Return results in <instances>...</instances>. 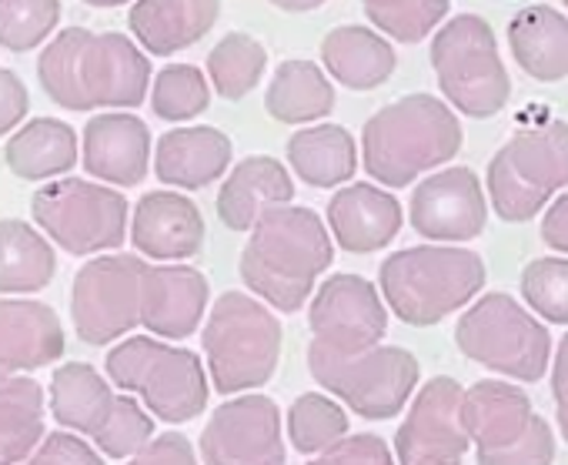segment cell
<instances>
[{
	"mask_svg": "<svg viewBox=\"0 0 568 465\" xmlns=\"http://www.w3.org/2000/svg\"><path fill=\"white\" fill-rule=\"evenodd\" d=\"M561 4H565V8H568V0H561Z\"/></svg>",
	"mask_w": 568,
	"mask_h": 465,
	"instance_id": "obj_48",
	"label": "cell"
},
{
	"mask_svg": "<svg viewBox=\"0 0 568 465\" xmlns=\"http://www.w3.org/2000/svg\"><path fill=\"white\" fill-rule=\"evenodd\" d=\"M31 214L48 242L84 259L104 252L111 255L124 245L131 204L118 188L84 178H61L38 188L31 198Z\"/></svg>",
	"mask_w": 568,
	"mask_h": 465,
	"instance_id": "obj_12",
	"label": "cell"
},
{
	"mask_svg": "<svg viewBox=\"0 0 568 465\" xmlns=\"http://www.w3.org/2000/svg\"><path fill=\"white\" fill-rule=\"evenodd\" d=\"M211 104V84L194 64H168L151 88V108L161 121H191Z\"/></svg>",
	"mask_w": 568,
	"mask_h": 465,
	"instance_id": "obj_37",
	"label": "cell"
},
{
	"mask_svg": "<svg viewBox=\"0 0 568 465\" xmlns=\"http://www.w3.org/2000/svg\"><path fill=\"white\" fill-rule=\"evenodd\" d=\"M84 4H88V8H101V11H104V8H121V4H128V0H84Z\"/></svg>",
	"mask_w": 568,
	"mask_h": 465,
	"instance_id": "obj_47",
	"label": "cell"
},
{
	"mask_svg": "<svg viewBox=\"0 0 568 465\" xmlns=\"http://www.w3.org/2000/svg\"><path fill=\"white\" fill-rule=\"evenodd\" d=\"M455 345L481 368L525 385L541 382L551 362L548 328L505 292H488L471 302L455 325Z\"/></svg>",
	"mask_w": 568,
	"mask_h": 465,
	"instance_id": "obj_11",
	"label": "cell"
},
{
	"mask_svg": "<svg viewBox=\"0 0 568 465\" xmlns=\"http://www.w3.org/2000/svg\"><path fill=\"white\" fill-rule=\"evenodd\" d=\"M402 221L405 214L398 198L368 181L338 188L328 201L332 239L352 255H372L378 249H388L398 239Z\"/></svg>",
	"mask_w": 568,
	"mask_h": 465,
	"instance_id": "obj_21",
	"label": "cell"
},
{
	"mask_svg": "<svg viewBox=\"0 0 568 465\" xmlns=\"http://www.w3.org/2000/svg\"><path fill=\"white\" fill-rule=\"evenodd\" d=\"M148 262L141 255L111 252L91 259L71 285V319L78 338L88 345H111L141 325V279Z\"/></svg>",
	"mask_w": 568,
	"mask_h": 465,
	"instance_id": "obj_14",
	"label": "cell"
},
{
	"mask_svg": "<svg viewBox=\"0 0 568 465\" xmlns=\"http://www.w3.org/2000/svg\"><path fill=\"white\" fill-rule=\"evenodd\" d=\"M432 68L445 104L465 118H495L511 98V78L498 54L495 31L478 14H458L435 31Z\"/></svg>",
	"mask_w": 568,
	"mask_h": 465,
	"instance_id": "obj_9",
	"label": "cell"
},
{
	"mask_svg": "<svg viewBox=\"0 0 568 465\" xmlns=\"http://www.w3.org/2000/svg\"><path fill=\"white\" fill-rule=\"evenodd\" d=\"M458 114L435 94H405L362 128V164L382 188H408L462 151Z\"/></svg>",
	"mask_w": 568,
	"mask_h": 465,
	"instance_id": "obj_3",
	"label": "cell"
},
{
	"mask_svg": "<svg viewBox=\"0 0 568 465\" xmlns=\"http://www.w3.org/2000/svg\"><path fill=\"white\" fill-rule=\"evenodd\" d=\"M58 275L54 245L21 218L0 221V295H34Z\"/></svg>",
	"mask_w": 568,
	"mask_h": 465,
	"instance_id": "obj_32",
	"label": "cell"
},
{
	"mask_svg": "<svg viewBox=\"0 0 568 465\" xmlns=\"http://www.w3.org/2000/svg\"><path fill=\"white\" fill-rule=\"evenodd\" d=\"M48 402L31 375L0 378V465L24 462L44 442Z\"/></svg>",
	"mask_w": 568,
	"mask_h": 465,
	"instance_id": "obj_33",
	"label": "cell"
},
{
	"mask_svg": "<svg viewBox=\"0 0 568 465\" xmlns=\"http://www.w3.org/2000/svg\"><path fill=\"white\" fill-rule=\"evenodd\" d=\"M412 228L428 242H471L485 231L488 201L471 168H445L418 181L408 201Z\"/></svg>",
	"mask_w": 568,
	"mask_h": 465,
	"instance_id": "obj_18",
	"label": "cell"
},
{
	"mask_svg": "<svg viewBox=\"0 0 568 465\" xmlns=\"http://www.w3.org/2000/svg\"><path fill=\"white\" fill-rule=\"evenodd\" d=\"M81 158L78 131L58 118H34L18 128L4 148L8 168L24 181H51L68 174Z\"/></svg>",
	"mask_w": 568,
	"mask_h": 465,
	"instance_id": "obj_29",
	"label": "cell"
},
{
	"mask_svg": "<svg viewBox=\"0 0 568 465\" xmlns=\"http://www.w3.org/2000/svg\"><path fill=\"white\" fill-rule=\"evenodd\" d=\"M322 61L325 71L352 91H375L398 68L395 48L378 31L358 24L332 28L322 41Z\"/></svg>",
	"mask_w": 568,
	"mask_h": 465,
	"instance_id": "obj_28",
	"label": "cell"
},
{
	"mask_svg": "<svg viewBox=\"0 0 568 465\" xmlns=\"http://www.w3.org/2000/svg\"><path fill=\"white\" fill-rule=\"evenodd\" d=\"M551 398H555V418H558V432L568 442V332L555 348V362H551Z\"/></svg>",
	"mask_w": 568,
	"mask_h": 465,
	"instance_id": "obj_44",
	"label": "cell"
},
{
	"mask_svg": "<svg viewBox=\"0 0 568 465\" xmlns=\"http://www.w3.org/2000/svg\"><path fill=\"white\" fill-rule=\"evenodd\" d=\"M264 68H267L264 44L244 31H231L207 54V84L217 91V98L241 101L261 84Z\"/></svg>",
	"mask_w": 568,
	"mask_h": 465,
	"instance_id": "obj_34",
	"label": "cell"
},
{
	"mask_svg": "<svg viewBox=\"0 0 568 465\" xmlns=\"http://www.w3.org/2000/svg\"><path fill=\"white\" fill-rule=\"evenodd\" d=\"M368 21L398 44L425 41L448 14L452 0H362Z\"/></svg>",
	"mask_w": 568,
	"mask_h": 465,
	"instance_id": "obj_36",
	"label": "cell"
},
{
	"mask_svg": "<svg viewBox=\"0 0 568 465\" xmlns=\"http://www.w3.org/2000/svg\"><path fill=\"white\" fill-rule=\"evenodd\" d=\"M18 465H104V458L81 435L54 432L44 435V442Z\"/></svg>",
	"mask_w": 568,
	"mask_h": 465,
	"instance_id": "obj_41",
	"label": "cell"
},
{
	"mask_svg": "<svg viewBox=\"0 0 568 465\" xmlns=\"http://www.w3.org/2000/svg\"><path fill=\"white\" fill-rule=\"evenodd\" d=\"M308 325L312 345L335 355H355L382 345L388 332V309L368 279L332 275L312 299Z\"/></svg>",
	"mask_w": 568,
	"mask_h": 465,
	"instance_id": "obj_15",
	"label": "cell"
},
{
	"mask_svg": "<svg viewBox=\"0 0 568 465\" xmlns=\"http://www.w3.org/2000/svg\"><path fill=\"white\" fill-rule=\"evenodd\" d=\"M231 138L211 124L174 128L158 141L154 151V174L168 188L197 191L214 184L231 168Z\"/></svg>",
	"mask_w": 568,
	"mask_h": 465,
	"instance_id": "obj_24",
	"label": "cell"
},
{
	"mask_svg": "<svg viewBox=\"0 0 568 465\" xmlns=\"http://www.w3.org/2000/svg\"><path fill=\"white\" fill-rule=\"evenodd\" d=\"M491 208L501 221H531L551 194L568 188V121H545L505 141L485 171Z\"/></svg>",
	"mask_w": 568,
	"mask_h": 465,
	"instance_id": "obj_7",
	"label": "cell"
},
{
	"mask_svg": "<svg viewBox=\"0 0 568 465\" xmlns=\"http://www.w3.org/2000/svg\"><path fill=\"white\" fill-rule=\"evenodd\" d=\"M38 81L68 111L141 108L151 88V58L128 34L64 28L41 51Z\"/></svg>",
	"mask_w": 568,
	"mask_h": 465,
	"instance_id": "obj_1",
	"label": "cell"
},
{
	"mask_svg": "<svg viewBox=\"0 0 568 465\" xmlns=\"http://www.w3.org/2000/svg\"><path fill=\"white\" fill-rule=\"evenodd\" d=\"M508 51L515 64L538 84L568 78V18L548 4L521 8L508 24Z\"/></svg>",
	"mask_w": 568,
	"mask_h": 465,
	"instance_id": "obj_27",
	"label": "cell"
},
{
	"mask_svg": "<svg viewBox=\"0 0 568 465\" xmlns=\"http://www.w3.org/2000/svg\"><path fill=\"white\" fill-rule=\"evenodd\" d=\"M308 368L335 402L372 422L395 418L415 395L422 375L418 358L398 345H375L355 355H335L308 345Z\"/></svg>",
	"mask_w": 568,
	"mask_h": 465,
	"instance_id": "obj_13",
	"label": "cell"
},
{
	"mask_svg": "<svg viewBox=\"0 0 568 465\" xmlns=\"http://www.w3.org/2000/svg\"><path fill=\"white\" fill-rule=\"evenodd\" d=\"M131 242L161 265L194 259L204 245L201 208L181 191H148L131 218Z\"/></svg>",
	"mask_w": 568,
	"mask_h": 465,
	"instance_id": "obj_19",
	"label": "cell"
},
{
	"mask_svg": "<svg viewBox=\"0 0 568 465\" xmlns=\"http://www.w3.org/2000/svg\"><path fill=\"white\" fill-rule=\"evenodd\" d=\"M462 425L478 465H551L555 435L515 382L481 378L465 388Z\"/></svg>",
	"mask_w": 568,
	"mask_h": 465,
	"instance_id": "obj_8",
	"label": "cell"
},
{
	"mask_svg": "<svg viewBox=\"0 0 568 465\" xmlns=\"http://www.w3.org/2000/svg\"><path fill=\"white\" fill-rule=\"evenodd\" d=\"M31 111V94L24 88V81L8 71V68H0V138L11 134Z\"/></svg>",
	"mask_w": 568,
	"mask_h": 465,
	"instance_id": "obj_43",
	"label": "cell"
},
{
	"mask_svg": "<svg viewBox=\"0 0 568 465\" xmlns=\"http://www.w3.org/2000/svg\"><path fill=\"white\" fill-rule=\"evenodd\" d=\"M288 164L312 188H338L358 171V144L342 124H312L288 138Z\"/></svg>",
	"mask_w": 568,
	"mask_h": 465,
	"instance_id": "obj_31",
	"label": "cell"
},
{
	"mask_svg": "<svg viewBox=\"0 0 568 465\" xmlns=\"http://www.w3.org/2000/svg\"><path fill=\"white\" fill-rule=\"evenodd\" d=\"M128 465H201V462L184 435L164 432V435H154L138 455H131Z\"/></svg>",
	"mask_w": 568,
	"mask_h": 465,
	"instance_id": "obj_42",
	"label": "cell"
},
{
	"mask_svg": "<svg viewBox=\"0 0 568 465\" xmlns=\"http://www.w3.org/2000/svg\"><path fill=\"white\" fill-rule=\"evenodd\" d=\"M207 279L187 265H148L141 279V325L154 335L187 338L207 309Z\"/></svg>",
	"mask_w": 568,
	"mask_h": 465,
	"instance_id": "obj_22",
	"label": "cell"
},
{
	"mask_svg": "<svg viewBox=\"0 0 568 465\" xmlns=\"http://www.w3.org/2000/svg\"><path fill=\"white\" fill-rule=\"evenodd\" d=\"M108 378L131 392L161 422L181 425L207 408V375L194 352L174 348L151 335L124 338L108 355Z\"/></svg>",
	"mask_w": 568,
	"mask_h": 465,
	"instance_id": "obj_10",
	"label": "cell"
},
{
	"mask_svg": "<svg viewBox=\"0 0 568 465\" xmlns=\"http://www.w3.org/2000/svg\"><path fill=\"white\" fill-rule=\"evenodd\" d=\"M521 299L525 305L551 322L568 325V259H535L521 272Z\"/></svg>",
	"mask_w": 568,
	"mask_h": 465,
	"instance_id": "obj_39",
	"label": "cell"
},
{
	"mask_svg": "<svg viewBox=\"0 0 568 465\" xmlns=\"http://www.w3.org/2000/svg\"><path fill=\"white\" fill-rule=\"evenodd\" d=\"M51 415L68 432L91 435L108 458H131L154 438V418L138 405V398L118 395L88 362H68L54 372Z\"/></svg>",
	"mask_w": 568,
	"mask_h": 465,
	"instance_id": "obj_6",
	"label": "cell"
},
{
	"mask_svg": "<svg viewBox=\"0 0 568 465\" xmlns=\"http://www.w3.org/2000/svg\"><path fill=\"white\" fill-rule=\"evenodd\" d=\"M61 24V0H0V48L34 51Z\"/></svg>",
	"mask_w": 568,
	"mask_h": 465,
	"instance_id": "obj_38",
	"label": "cell"
},
{
	"mask_svg": "<svg viewBox=\"0 0 568 465\" xmlns=\"http://www.w3.org/2000/svg\"><path fill=\"white\" fill-rule=\"evenodd\" d=\"M264 111L277 124H312L322 121L335 111V84L328 81L325 68L305 58L281 61L267 94H264Z\"/></svg>",
	"mask_w": 568,
	"mask_h": 465,
	"instance_id": "obj_30",
	"label": "cell"
},
{
	"mask_svg": "<svg viewBox=\"0 0 568 465\" xmlns=\"http://www.w3.org/2000/svg\"><path fill=\"white\" fill-rule=\"evenodd\" d=\"M541 242H545L551 252L568 255V191L558 194V198L548 204V211H545V218H541Z\"/></svg>",
	"mask_w": 568,
	"mask_h": 465,
	"instance_id": "obj_45",
	"label": "cell"
},
{
	"mask_svg": "<svg viewBox=\"0 0 568 465\" xmlns=\"http://www.w3.org/2000/svg\"><path fill=\"white\" fill-rule=\"evenodd\" d=\"M201 465H284L281 412L267 395H237L214 408L201 432Z\"/></svg>",
	"mask_w": 568,
	"mask_h": 465,
	"instance_id": "obj_17",
	"label": "cell"
},
{
	"mask_svg": "<svg viewBox=\"0 0 568 465\" xmlns=\"http://www.w3.org/2000/svg\"><path fill=\"white\" fill-rule=\"evenodd\" d=\"M485 262L471 249L418 245L402 249L382 262L378 289L385 309L405 325L428 328L465 309L485 289Z\"/></svg>",
	"mask_w": 568,
	"mask_h": 465,
	"instance_id": "obj_4",
	"label": "cell"
},
{
	"mask_svg": "<svg viewBox=\"0 0 568 465\" xmlns=\"http://www.w3.org/2000/svg\"><path fill=\"white\" fill-rule=\"evenodd\" d=\"M271 8L277 11H288V14H308V11H318L328 0H267Z\"/></svg>",
	"mask_w": 568,
	"mask_h": 465,
	"instance_id": "obj_46",
	"label": "cell"
},
{
	"mask_svg": "<svg viewBox=\"0 0 568 465\" xmlns=\"http://www.w3.org/2000/svg\"><path fill=\"white\" fill-rule=\"evenodd\" d=\"M221 18V0H134L128 28L144 54H178L197 44Z\"/></svg>",
	"mask_w": 568,
	"mask_h": 465,
	"instance_id": "obj_26",
	"label": "cell"
},
{
	"mask_svg": "<svg viewBox=\"0 0 568 465\" xmlns=\"http://www.w3.org/2000/svg\"><path fill=\"white\" fill-rule=\"evenodd\" d=\"M348 435V412L342 402L322 392H305L288 412V438L298 452L318 455Z\"/></svg>",
	"mask_w": 568,
	"mask_h": 465,
	"instance_id": "obj_35",
	"label": "cell"
},
{
	"mask_svg": "<svg viewBox=\"0 0 568 465\" xmlns=\"http://www.w3.org/2000/svg\"><path fill=\"white\" fill-rule=\"evenodd\" d=\"M64 352V328L51 305L0 299V378L48 368Z\"/></svg>",
	"mask_w": 568,
	"mask_h": 465,
	"instance_id": "obj_23",
	"label": "cell"
},
{
	"mask_svg": "<svg viewBox=\"0 0 568 465\" xmlns=\"http://www.w3.org/2000/svg\"><path fill=\"white\" fill-rule=\"evenodd\" d=\"M281 322L244 292H224L201 332L211 382L221 395H244L271 382L281 362Z\"/></svg>",
	"mask_w": 568,
	"mask_h": 465,
	"instance_id": "obj_5",
	"label": "cell"
},
{
	"mask_svg": "<svg viewBox=\"0 0 568 465\" xmlns=\"http://www.w3.org/2000/svg\"><path fill=\"white\" fill-rule=\"evenodd\" d=\"M151 131L131 111L94 114L84 128V171L108 188H134L148 178Z\"/></svg>",
	"mask_w": 568,
	"mask_h": 465,
	"instance_id": "obj_20",
	"label": "cell"
},
{
	"mask_svg": "<svg viewBox=\"0 0 568 465\" xmlns=\"http://www.w3.org/2000/svg\"><path fill=\"white\" fill-rule=\"evenodd\" d=\"M308 465H395V455L385 438L362 432V435H345L325 452H318Z\"/></svg>",
	"mask_w": 568,
	"mask_h": 465,
	"instance_id": "obj_40",
	"label": "cell"
},
{
	"mask_svg": "<svg viewBox=\"0 0 568 465\" xmlns=\"http://www.w3.org/2000/svg\"><path fill=\"white\" fill-rule=\"evenodd\" d=\"M462 398L465 388L448 375L425 382L395 435V465H462L471 445L462 425Z\"/></svg>",
	"mask_w": 568,
	"mask_h": 465,
	"instance_id": "obj_16",
	"label": "cell"
},
{
	"mask_svg": "<svg viewBox=\"0 0 568 465\" xmlns=\"http://www.w3.org/2000/svg\"><path fill=\"white\" fill-rule=\"evenodd\" d=\"M295 181L281 161L267 154H251L224 178L217 191V218L231 231H251L254 221L281 204H292Z\"/></svg>",
	"mask_w": 568,
	"mask_h": 465,
	"instance_id": "obj_25",
	"label": "cell"
},
{
	"mask_svg": "<svg viewBox=\"0 0 568 465\" xmlns=\"http://www.w3.org/2000/svg\"><path fill=\"white\" fill-rule=\"evenodd\" d=\"M335 259V242L318 211L281 204L264 211L241 252V279L271 312H298Z\"/></svg>",
	"mask_w": 568,
	"mask_h": 465,
	"instance_id": "obj_2",
	"label": "cell"
}]
</instances>
